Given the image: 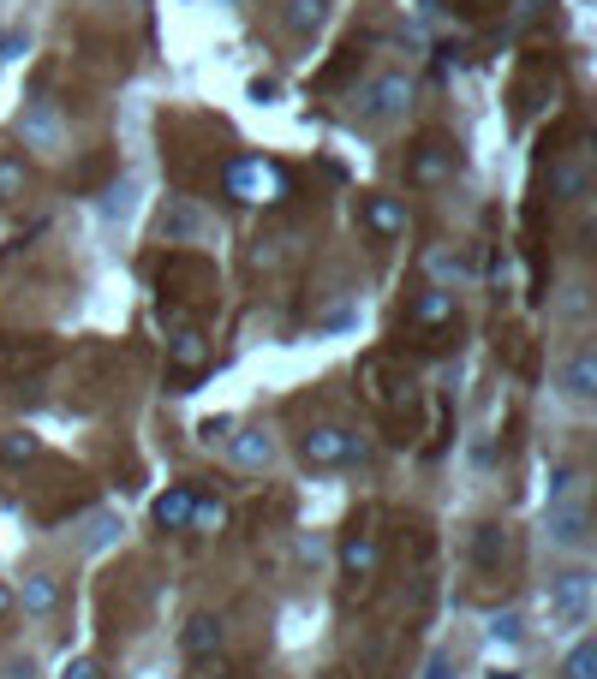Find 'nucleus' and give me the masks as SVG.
I'll return each instance as SVG.
<instances>
[{
  "label": "nucleus",
  "mask_w": 597,
  "mask_h": 679,
  "mask_svg": "<svg viewBox=\"0 0 597 679\" xmlns=\"http://www.w3.org/2000/svg\"><path fill=\"white\" fill-rule=\"evenodd\" d=\"M19 131H24V143H31V150H61V114H54V101L36 96L31 108H24Z\"/></svg>",
  "instance_id": "nucleus-12"
},
{
  "label": "nucleus",
  "mask_w": 597,
  "mask_h": 679,
  "mask_svg": "<svg viewBox=\"0 0 597 679\" xmlns=\"http://www.w3.org/2000/svg\"><path fill=\"white\" fill-rule=\"evenodd\" d=\"M376 567H383V530H376V519L365 513V519H353L341 537V572L347 579H376Z\"/></svg>",
  "instance_id": "nucleus-6"
},
{
  "label": "nucleus",
  "mask_w": 597,
  "mask_h": 679,
  "mask_svg": "<svg viewBox=\"0 0 597 679\" xmlns=\"http://www.w3.org/2000/svg\"><path fill=\"white\" fill-rule=\"evenodd\" d=\"M365 394H371V406L383 411L388 435H395V441L413 435V376H395V364H388V358H371L365 364Z\"/></svg>",
  "instance_id": "nucleus-1"
},
{
  "label": "nucleus",
  "mask_w": 597,
  "mask_h": 679,
  "mask_svg": "<svg viewBox=\"0 0 597 679\" xmlns=\"http://www.w3.org/2000/svg\"><path fill=\"white\" fill-rule=\"evenodd\" d=\"M54 358L49 340L36 334H0V376H24V370H42Z\"/></svg>",
  "instance_id": "nucleus-11"
},
{
  "label": "nucleus",
  "mask_w": 597,
  "mask_h": 679,
  "mask_svg": "<svg viewBox=\"0 0 597 679\" xmlns=\"http://www.w3.org/2000/svg\"><path fill=\"white\" fill-rule=\"evenodd\" d=\"M550 530H556V542H567V549L586 542V507L574 500V489L550 495Z\"/></svg>",
  "instance_id": "nucleus-13"
},
{
  "label": "nucleus",
  "mask_w": 597,
  "mask_h": 679,
  "mask_svg": "<svg viewBox=\"0 0 597 679\" xmlns=\"http://www.w3.org/2000/svg\"><path fill=\"white\" fill-rule=\"evenodd\" d=\"M562 679H597V644H574V649H567Z\"/></svg>",
  "instance_id": "nucleus-24"
},
{
  "label": "nucleus",
  "mask_w": 597,
  "mask_h": 679,
  "mask_svg": "<svg viewBox=\"0 0 597 679\" xmlns=\"http://www.w3.org/2000/svg\"><path fill=\"white\" fill-rule=\"evenodd\" d=\"M401 101H406V78L388 72V78H376V84H365V90L353 96V114L376 126V120H388V114H401Z\"/></svg>",
  "instance_id": "nucleus-10"
},
{
  "label": "nucleus",
  "mask_w": 597,
  "mask_h": 679,
  "mask_svg": "<svg viewBox=\"0 0 597 679\" xmlns=\"http://www.w3.org/2000/svg\"><path fill=\"white\" fill-rule=\"evenodd\" d=\"M222 525H227V507H222V500H203V495H198L192 525H185V530H222Z\"/></svg>",
  "instance_id": "nucleus-25"
},
{
  "label": "nucleus",
  "mask_w": 597,
  "mask_h": 679,
  "mask_svg": "<svg viewBox=\"0 0 597 679\" xmlns=\"http://www.w3.org/2000/svg\"><path fill=\"white\" fill-rule=\"evenodd\" d=\"M562 388L574 400H591L597 394V346H574V358L562 364Z\"/></svg>",
  "instance_id": "nucleus-14"
},
{
  "label": "nucleus",
  "mask_w": 597,
  "mask_h": 679,
  "mask_svg": "<svg viewBox=\"0 0 597 679\" xmlns=\"http://www.w3.org/2000/svg\"><path fill=\"white\" fill-rule=\"evenodd\" d=\"M24 197V155H0V203Z\"/></svg>",
  "instance_id": "nucleus-23"
},
{
  "label": "nucleus",
  "mask_w": 597,
  "mask_h": 679,
  "mask_svg": "<svg viewBox=\"0 0 597 679\" xmlns=\"http://www.w3.org/2000/svg\"><path fill=\"white\" fill-rule=\"evenodd\" d=\"M192 507H198V489H192V483H180V489H168L162 500H156V525H162V530H185V525H192Z\"/></svg>",
  "instance_id": "nucleus-16"
},
{
  "label": "nucleus",
  "mask_w": 597,
  "mask_h": 679,
  "mask_svg": "<svg viewBox=\"0 0 597 679\" xmlns=\"http://www.w3.org/2000/svg\"><path fill=\"white\" fill-rule=\"evenodd\" d=\"M299 453H305L311 471H341V465L359 460V435L347 430V423H311L305 441H299Z\"/></svg>",
  "instance_id": "nucleus-5"
},
{
  "label": "nucleus",
  "mask_w": 597,
  "mask_h": 679,
  "mask_svg": "<svg viewBox=\"0 0 597 679\" xmlns=\"http://www.w3.org/2000/svg\"><path fill=\"white\" fill-rule=\"evenodd\" d=\"M222 185H227V197H239V203H281L287 197V173L264 155H233L222 168Z\"/></svg>",
  "instance_id": "nucleus-2"
},
{
  "label": "nucleus",
  "mask_w": 597,
  "mask_h": 679,
  "mask_svg": "<svg viewBox=\"0 0 597 679\" xmlns=\"http://www.w3.org/2000/svg\"><path fill=\"white\" fill-rule=\"evenodd\" d=\"M162 322H168V364L180 376H198L203 364H210V340H203L198 322H185L173 304H162Z\"/></svg>",
  "instance_id": "nucleus-7"
},
{
  "label": "nucleus",
  "mask_w": 597,
  "mask_h": 679,
  "mask_svg": "<svg viewBox=\"0 0 597 679\" xmlns=\"http://www.w3.org/2000/svg\"><path fill=\"white\" fill-rule=\"evenodd\" d=\"M66 679H102V668H96L90 656H78V661H72V668H66Z\"/></svg>",
  "instance_id": "nucleus-27"
},
{
  "label": "nucleus",
  "mask_w": 597,
  "mask_h": 679,
  "mask_svg": "<svg viewBox=\"0 0 597 679\" xmlns=\"http://www.w3.org/2000/svg\"><path fill=\"white\" fill-rule=\"evenodd\" d=\"M502 554H508V525H478V537H472V567H478V572H497Z\"/></svg>",
  "instance_id": "nucleus-17"
},
{
  "label": "nucleus",
  "mask_w": 597,
  "mask_h": 679,
  "mask_svg": "<svg viewBox=\"0 0 597 679\" xmlns=\"http://www.w3.org/2000/svg\"><path fill=\"white\" fill-rule=\"evenodd\" d=\"M544 614H550V626H586V614H591V579L586 572H562V579L544 590Z\"/></svg>",
  "instance_id": "nucleus-8"
},
{
  "label": "nucleus",
  "mask_w": 597,
  "mask_h": 679,
  "mask_svg": "<svg viewBox=\"0 0 597 679\" xmlns=\"http://www.w3.org/2000/svg\"><path fill=\"white\" fill-rule=\"evenodd\" d=\"M490 632H497V638H520V614H497V626H490Z\"/></svg>",
  "instance_id": "nucleus-28"
},
{
  "label": "nucleus",
  "mask_w": 597,
  "mask_h": 679,
  "mask_svg": "<svg viewBox=\"0 0 597 679\" xmlns=\"http://www.w3.org/2000/svg\"><path fill=\"white\" fill-rule=\"evenodd\" d=\"M455 168H460V150L443 138V131H425V138L406 150V185H413V191L448 185V180H455Z\"/></svg>",
  "instance_id": "nucleus-4"
},
{
  "label": "nucleus",
  "mask_w": 597,
  "mask_h": 679,
  "mask_svg": "<svg viewBox=\"0 0 597 679\" xmlns=\"http://www.w3.org/2000/svg\"><path fill=\"white\" fill-rule=\"evenodd\" d=\"M12 608H19V602H12V590H7V584H0V619H7Z\"/></svg>",
  "instance_id": "nucleus-29"
},
{
  "label": "nucleus",
  "mask_w": 597,
  "mask_h": 679,
  "mask_svg": "<svg viewBox=\"0 0 597 679\" xmlns=\"http://www.w3.org/2000/svg\"><path fill=\"white\" fill-rule=\"evenodd\" d=\"M406 328H413L418 352H443L455 340V292H443V287L418 292L413 310H406Z\"/></svg>",
  "instance_id": "nucleus-3"
},
{
  "label": "nucleus",
  "mask_w": 597,
  "mask_h": 679,
  "mask_svg": "<svg viewBox=\"0 0 597 679\" xmlns=\"http://www.w3.org/2000/svg\"><path fill=\"white\" fill-rule=\"evenodd\" d=\"M12 602H24V614L49 619L54 608H61V579H54V572H31V579H24V590H19Z\"/></svg>",
  "instance_id": "nucleus-15"
},
{
  "label": "nucleus",
  "mask_w": 597,
  "mask_h": 679,
  "mask_svg": "<svg viewBox=\"0 0 597 679\" xmlns=\"http://www.w3.org/2000/svg\"><path fill=\"white\" fill-rule=\"evenodd\" d=\"M185 656H210V649H222V619L215 614H198L192 626H185Z\"/></svg>",
  "instance_id": "nucleus-19"
},
{
  "label": "nucleus",
  "mask_w": 597,
  "mask_h": 679,
  "mask_svg": "<svg viewBox=\"0 0 597 679\" xmlns=\"http://www.w3.org/2000/svg\"><path fill=\"white\" fill-rule=\"evenodd\" d=\"M359 220H365V233H371L376 245L406 239V203H401V197H383V191H371V197L359 203Z\"/></svg>",
  "instance_id": "nucleus-9"
},
{
  "label": "nucleus",
  "mask_w": 597,
  "mask_h": 679,
  "mask_svg": "<svg viewBox=\"0 0 597 679\" xmlns=\"http://www.w3.org/2000/svg\"><path fill=\"white\" fill-rule=\"evenodd\" d=\"M281 24H287L294 36L317 31V24H323V0H287V7H281Z\"/></svg>",
  "instance_id": "nucleus-20"
},
{
  "label": "nucleus",
  "mask_w": 597,
  "mask_h": 679,
  "mask_svg": "<svg viewBox=\"0 0 597 679\" xmlns=\"http://www.w3.org/2000/svg\"><path fill=\"white\" fill-rule=\"evenodd\" d=\"M269 435L264 430H239V435H233V460H239V465H269Z\"/></svg>",
  "instance_id": "nucleus-22"
},
{
  "label": "nucleus",
  "mask_w": 597,
  "mask_h": 679,
  "mask_svg": "<svg viewBox=\"0 0 597 679\" xmlns=\"http://www.w3.org/2000/svg\"><path fill=\"white\" fill-rule=\"evenodd\" d=\"M579 191H586V155L556 161V168H550V197H556V203H574Z\"/></svg>",
  "instance_id": "nucleus-18"
},
{
  "label": "nucleus",
  "mask_w": 597,
  "mask_h": 679,
  "mask_svg": "<svg viewBox=\"0 0 597 679\" xmlns=\"http://www.w3.org/2000/svg\"><path fill=\"white\" fill-rule=\"evenodd\" d=\"M455 12H466V19H484V12H497V7H508V0H448Z\"/></svg>",
  "instance_id": "nucleus-26"
},
{
  "label": "nucleus",
  "mask_w": 597,
  "mask_h": 679,
  "mask_svg": "<svg viewBox=\"0 0 597 679\" xmlns=\"http://www.w3.org/2000/svg\"><path fill=\"white\" fill-rule=\"evenodd\" d=\"M42 453V441L31 430H12V435H0V465H31Z\"/></svg>",
  "instance_id": "nucleus-21"
}]
</instances>
